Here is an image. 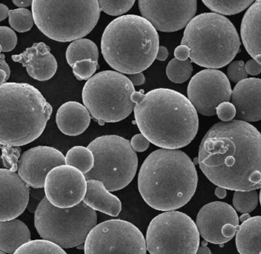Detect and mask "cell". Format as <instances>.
Listing matches in <instances>:
<instances>
[{
	"label": "cell",
	"mask_w": 261,
	"mask_h": 254,
	"mask_svg": "<svg viewBox=\"0 0 261 254\" xmlns=\"http://www.w3.org/2000/svg\"><path fill=\"white\" fill-rule=\"evenodd\" d=\"M17 35L14 31L7 26H0V44L1 52L13 50L17 44Z\"/></svg>",
	"instance_id": "d590c367"
},
{
	"label": "cell",
	"mask_w": 261,
	"mask_h": 254,
	"mask_svg": "<svg viewBox=\"0 0 261 254\" xmlns=\"http://www.w3.org/2000/svg\"><path fill=\"white\" fill-rule=\"evenodd\" d=\"M98 67V63L92 60L77 61L73 67V73L79 81L91 79Z\"/></svg>",
	"instance_id": "e575fe53"
},
{
	"label": "cell",
	"mask_w": 261,
	"mask_h": 254,
	"mask_svg": "<svg viewBox=\"0 0 261 254\" xmlns=\"http://www.w3.org/2000/svg\"><path fill=\"white\" fill-rule=\"evenodd\" d=\"M146 242L150 254H196L200 234L196 223L187 214L167 211L151 220Z\"/></svg>",
	"instance_id": "8fae6325"
},
{
	"label": "cell",
	"mask_w": 261,
	"mask_h": 254,
	"mask_svg": "<svg viewBox=\"0 0 261 254\" xmlns=\"http://www.w3.org/2000/svg\"><path fill=\"white\" fill-rule=\"evenodd\" d=\"M193 71L191 60L180 61L174 58L169 61L166 67V75L172 82L181 84L186 82L192 76Z\"/></svg>",
	"instance_id": "f546056e"
},
{
	"label": "cell",
	"mask_w": 261,
	"mask_h": 254,
	"mask_svg": "<svg viewBox=\"0 0 261 254\" xmlns=\"http://www.w3.org/2000/svg\"><path fill=\"white\" fill-rule=\"evenodd\" d=\"M227 78L233 83H239L247 79V73L245 64L243 61H235L229 64L227 70Z\"/></svg>",
	"instance_id": "8d00e7d4"
},
{
	"label": "cell",
	"mask_w": 261,
	"mask_h": 254,
	"mask_svg": "<svg viewBox=\"0 0 261 254\" xmlns=\"http://www.w3.org/2000/svg\"><path fill=\"white\" fill-rule=\"evenodd\" d=\"M83 201L94 211L112 217L121 212L122 203L117 196L111 194L105 184L99 180H88L87 193Z\"/></svg>",
	"instance_id": "603a6c76"
},
{
	"label": "cell",
	"mask_w": 261,
	"mask_h": 254,
	"mask_svg": "<svg viewBox=\"0 0 261 254\" xmlns=\"http://www.w3.org/2000/svg\"><path fill=\"white\" fill-rule=\"evenodd\" d=\"M98 58L97 44L87 38H81L73 41L67 48V62L72 67L77 61L90 59L97 62Z\"/></svg>",
	"instance_id": "484cf974"
},
{
	"label": "cell",
	"mask_w": 261,
	"mask_h": 254,
	"mask_svg": "<svg viewBox=\"0 0 261 254\" xmlns=\"http://www.w3.org/2000/svg\"><path fill=\"white\" fill-rule=\"evenodd\" d=\"M141 15L156 30L173 32L186 27L197 12V1L140 0Z\"/></svg>",
	"instance_id": "9a60e30c"
},
{
	"label": "cell",
	"mask_w": 261,
	"mask_h": 254,
	"mask_svg": "<svg viewBox=\"0 0 261 254\" xmlns=\"http://www.w3.org/2000/svg\"><path fill=\"white\" fill-rule=\"evenodd\" d=\"M9 21L10 26L19 32L31 30L35 23L33 12L27 9H16L10 11Z\"/></svg>",
	"instance_id": "1f68e13d"
},
{
	"label": "cell",
	"mask_w": 261,
	"mask_h": 254,
	"mask_svg": "<svg viewBox=\"0 0 261 254\" xmlns=\"http://www.w3.org/2000/svg\"><path fill=\"white\" fill-rule=\"evenodd\" d=\"M254 3L253 0H233V1H225V0H204L203 3L212 12H217L221 15H230L240 13L243 11L250 7Z\"/></svg>",
	"instance_id": "83f0119b"
},
{
	"label": "cell",
	"mask_w": 261,
	"mask_h": 254,
	"mask_svg": "<svg viewBox=\"0 0 261 254\" xmlns=\"http://www.w3.org/2000/svg\"><path fill=\"white\" fill-rule=\"evenodd\" d=\"M13 3L18 7H22L25 9V7L33 6V1L32 0H13Z\"/></svg>",
	"instance_id": "bcb514c9"
},
{
	"label": "cell",
	"mask_w": 261,
	"mask_h": 254,
	"mask_svg": "<svg viewBox=\"0 0 261 254\" xmlns=\"http://www.w3.org/2000/svg\"><path fill=\"white\" fill-rule=\"evenodd\" d=\"M175 58L180 61H186L190 57V49L186 45H179L174 52Z\"/></svg>",
	"instance_id": "60d3db41"
},
{
	"label": "cell",
	"mask_w": 261,
	"mask_h": 254,
	"mask_svg": "<svg viewBox=\"0 0 261 254\" xmlns=\"http://www.w3.org/2000/svg\"><path fill=\"white\" fill-rule=\"evenodd\" d=\"M0 254H7V252H4V251H1L0 252Z\"/></svg>",
	"instance_id": "816d5d0a"
},
{
	"label": "cell",
	"mask_w": 261,
	"mask_h": 254,
	"mask_svg": "<svg viewBox=\"0 0 261 254\" xmlns=\"http://www.w3.org/2000/svg\"><path fill=\"white\" fill-rule=\"evenodd\" d=\"M13 254H68L63 248L48 240H30Z\"/></svg>",
	"instance_id": "f1b7e54d"
},
{
	"label": "cell",
	"mask_w": 261,
	"mask_h": 254,
	"mask_svg": "<svg viewBox=\"0 0 261 254\" xmlns=\"http://www.w3.org/2000/svg\"><path fill=\"white\" fill-rule=\"evenodd\" d=\"M88 180L80 170L65 165L53 168L45 183V197L54 206L69 208L83 201Z\"/></svg>",
	"instance_id": "5bb4252c"
},
{
	"label": "cell",
	"mask_w": 261,
	"mask_h": 254,
	"mask_svg": "<svg viewBox=\"0 0 261 254\" xmlns=\"http://www.w3.org/2000/svg\"><path fill=\"white\" fill-rule=\"evenodd\" d=\"M134 116L139 130L153 145L178 149L189 145L198 133V112L181 93L167 88L135 91Z\"/></svg>",
	"instance_id": "7a4b0ae2"
},
{
	"label": "cell",
	"mask_w": 261,
	"mask_h": 254,
	"mask_svg": "<svg viewBox=\"0 0 261 254\" xmlns=\"http://www.w3.org/2000/svg\"><path fill=\"white\" fill-rule=\"evenodd\" d=\"M160 38L146 18L126 15L113 20L101 38L102 55L112 68L121 73H141L156 59Z\"/></svg>",
	"instance_id": "277c9868"
},
{
	"label": "cell",
	"mask_w": 261,
	"mask_h": 254,
	"mask_svg": "<svg viewBox=\"0 0 261 254\" xmlns=\"http://www.w3.org/2000/svg\"><path fill=\"white\" fill-rule=\"evenodd\" d=\"M129 81L132 82L134 86H140L144 84L146 79H145L144 74L143 73H137L135 74H130L128 76Z\"/></svg>",
	"instance_id": "b9f144b4"
},
{
	"label": "cell",
	"mask_w": 261,
	"mask_h": 254,
	"mask_svg": "<svg viewBox=\"0 0 261 254\" xmlns=\"http://www.w3.org/2000/svg\"><path fill=\"white\" fill-rule=\"evenodd\" d=\"M0 70H4V71L7 73V79L10 78V68L9 67L8 64H7V61L5 60V55L4 54L1 55V57H0Z\"/></svg>",
	"instance_id": "7bdbcfd3"
},
{
	"label": "cell",
	"mask_w": 261,
	"mask_h": 254,
	"mask_svg": "<svg viewBox=\"0 0 261 254\" xmlns=\"http://www.w3.org/2000/svg\"><path fill=\"white\" fill-rule=\"evenodd\" d=\"M246 70L247 73L252 76H256L261 73V64L255 60H250L245 64Z\"/></svg>",
	"instance_id": "ab89813d"
},
{
	"label": "cell",
	"mask_w": 261,
	"mask_h": 254,
	"mask_svg": "<svg viewBox=\"0 0 261 254\" xmlns=\"http://www.w3.org/2000/svg\"><path fill=\"white\" fill-rule=\"evenodd\" d=\"M91 113L85 106L69 101L61 106L56 114V123L64 134L76 136L82 134L89 126Z\"/></svg>",
	"instance_id": "7402d4cb"
},
{
	"label": "cell",
	"mask_w": 261,
	"mask_h": 254,
	"mask_svg": "<svg viewBox=\"0 0 261 254\" xmlns=\"http://www.w3.org/2000/svg\"><path fill=\"white\" fill-rule=\"evenodd\" d=\"M169 56V52L168 49L164 46H160L159 48L158 54H157L156 59L159 61H166Z\"/></svg>",
	"instance_id": "ee69618b"
},
{
	"label": "cell",
	"mask_w": 261,
	"mask_h": 254,
	"mask_svg": "<svg viewBox=\"0 0 261 254\" xmlns=\"http://www.w3.org/2000/svg\"><path fill=\"white\" fill-rule=\"evenodd\" d=\"M261 254V253H260Z\"/></svg>",
	"instance_id": "f5cc1de1"
},
{
	"label": "cell",
	"mask_w": 261,
	"mask_h": 254,
	"mask_svg": "<svg viewBox=\"0 0 261 254\" xmlns=\"http://www.w3.org/2000/svg\"><path fill=\"white\" fill-rule=\"evenodd\" d=\"M241 36L246 50L261 64V0L254 2L244 14Z\"/></svg>",
	"instance_id": "44dd1931"
},
{
	"label": "cell",
	"mask_w": 261,
	"mask_h": 254,
	"mask_svg": "<svg viewBox=\"0 0 261 254\" xmlns=\"http://www.w3.org/2000/svg\"><path fill=\"white\" fill-rule=\"evenodd\" d=\"M259 201H260V205H261V188H260V191H259Z\"/></svg>",
	"instance_id": "f907efd6"
},
{
	"label": "cell",
	"mask_w": 261,
	"mask_h": 254,
	"mask_svg": "<svg viewBox=\"0 0 261 254\" xmlns=\"http://www.w3.org/2000/svg\"><path fill=\"white\" fill-rule=\"evenodd\" d=\"M181 45L190 49L191 61L208 69L230 64L241 47L231 21L219 14L207 12L194 17L185 29Z\"/></svg>",
	"instance_id": "8992f818"
},
{
	"label": "cell",
	"mask_w": 261,
	"mask_h": 254,
	"mask_svg": "<svg viewBox=\"0 0 261 254\" xmlns=\"http://www.w3.org/2000/svg\"><path fill=\"white\" fill-rule=\"evenodd\" d=\"M10 11L6 5L3 4V3L0 4V21H4L9 16Z\"/></svg>",
	"instance_id": "f6af8a7d"
},
{
	"label": "cell",
	"mask_w": 261,
	"mask_h": 254,
	"mask_svg": "<svg viewBox=\"0 0 261 254\" xmlns=\"http://www.w3.org/2000/svg\"><path fill=\"white\" fill-rule=\"evenodd\" d=\"M239 221L234 208L221 201L204 205L196 217L200 235L205 241L214 244L230 241L239 230Z\"/></svg>",
	"instance_id": "2e32d148"
},
{
	"label": "cell",
	"mask_w": 261,
	"mask_h": 254,
	"mask_svg": "<svg viewBox=\"0 0 261 254\" xmlns=\"http://www.w3.org/2000/svg\"><path fill=\"white\" fill-rule=\"evenodd\" d=\"M201 171L218 187L230 191L261 188V133L251 124L217 122L206 133L198 149Z\"/></svg>",
	"instance_id": "6da1fadb"
},
{
	"label": "cell",
	"mask_w": 261,
	"mask_h": 254,
	"mask_svg": "<svg viewBox=\"0 0 261 254\" xmlns=\"http://www.w3.org/2000/svg\"><path fill=\"white\" fill-rule=\"evenodd\" d=\"M130 143L134 151L141 153L149 148L150 142L143 134H137L132 138Z\"/></svg>",
	"instance_id": "f35d334b"
},
{
	"label": "cell",
	"mask_w": 261,
	"mask_h": 254,
	"mask_svg": "<svg viewBox=\"0 0 261 254\" xmlns=\"http://www.w3.org/2000/svg\"><path fill=\"white\" fill-rule=\"evenodd\" d=\"M53 107L41 92L25 83L0 86V143L21 146L45 130Z\"/></svg>",
	"instance_id": "5b68a950"
},
{
	"label": "cell",
	"mask_w": 261,
	"mask_h": 254,
	"mask_svg": "<svg viewBox=\"0 0 261 254\" xmlns=\"http://www.w3.org/2000/svg\"><path fill=\"white\" fill-rule=\"evenodd\" d=\"M66 165V158L53 147H34L25 151L18 165V174L33 188L45 187L48 173L58 166Z\"/></svg>",
	"instance_id": "e0dca14e"
},
{
	"label": "cell",
	"mask_w": 261,
	"mask_h": 254,
	"mask_svg": "<svg viewBox=\"0 0 261 254\" xmlns=\"http://www.w3.org/2000/svg\"><path fill=\"white\" fill-rule=\"evenodd\" d=\"M207 241H203L201 246H199L196 254H212L210 249L207 246Z\"/></svg>",
	"instance_id": "7dc6e473"
},
{
	"label": "cell",
	"mask_w": 261,
	"mask_h": 254,
	"mask_svg": "<svg viewBox=\"0 0 261 254\" xmlns=\"http://www.w3.org/2000/svg\"><path fill=\"white\" fill-rule=\"evenodd\" d=\"M134 85L120 72L105 70L87 81L82 91L85 107L100 123L126 119L135 108Z\"/></svg>",
	"instance_id": "9c48e42d"
},
{
	"label": "cell",
	"mask_w": 261,
	"mask_h": 254,
	"mask_svg": "<svg viewBox=\"0 0 261 254\" xmlns=\"http://www.w3.org/2000/svg\"><path fill=\"white\" fill-rule=\"evenodd\" d=\"M235 242L240 254H260L261 216L243 222L237 232Z\"/></svg>",
	"instance_id": "d4e9b609"
},
{
	"label": "cell",
	"mask_w": 261,
	"mask_h": 254,
	"mask_svg": "<svg viewBox=\"0 0 261 254\" xmlns=\"http://www.w3.org/2000/svg\"><path fill=\"white\" fill-rule=\"evenodd\" d=\"M215 195H216L218 198H224V197L227 196V189L221 188V187H218V188L215 189Z\"/></svg>",
	"instance_id": "c3c4849f"
},
{
	"label": "cell",
	"mask_w": 261,
	"mask_h": 254,
	"mask_svg": "<svg viewBox=\"0 0 261 254\" xmlns=\"http://www.w3.org/2000/svg\"><path fill=\"white\" fill-rule=\"evenodd\" d=\"M236 108L230 102L222 103L217 108V115L223 122L231 121L236 116Z\"/></svg>",
	"instance_id": "74e56055"
},
{
	"label": "cell",
	"mask_w": 261,
	"mask_h": 254,
	"mask_svg": "<svg viewBox=\"0 0 261 254\" xmlns=\"http://www.w3.org/2000/svg\"><path fill=\"white\" fill-rule=\"evenodd\" d=\"M66 165L74 167L86 174L91 171L94 166V156L90 148L85 146L73 147L67 153Z\"/></svg>",
	"instance_id": "4316f807"
},
{
	"label": "cell",
	"mask_w": 261,
	"mask_h": 254,
	"mask_svg": "<svg viewBox=\"0 0 261 254\" xmlns=\"http://www.w3.org/2000/svg\"><path fill=\"white\" fill-rule=\"evenodd\" d=\"M2 149L3 165L7 169L16 172L18 171L21 148L19 146L13 145H1Z\"/></svg>",
	"instance_id": "836d02e7"
},
{
	"label": "cell",
	"mask_w": 261,
	"mask_h": 254,
	"mask_svg": "<svg viewBox=\"0 0 261 254\" xmlns=\"http://www.w3.org/2000/svg\"><path fill=\"white\" fill-rule=\"evenodd\" d=\"M31 240V233L27 225L13 219L0 222V249L13 254L19 247Z\"/></svg>",
	"instance_id": "cb8c5ba5"
},
{
	"label": "cell",
	"mask_w": 261,
	"mask_h": 254,
	"mask_svg": "<svg viewBox=\"0 0 261 254\" xmlns=\"http://www.w3.org/2000/svg\"><path fill=\"white\" fill-rule=\"evenodd\" d=\"M143 233L130 222L109 220L96 225L85 243V254H146Z\"/></svg>",
	"instance_id": "7c38bea8"
},
{
	"label": "cell",
	"mask_w": 261,
	"mask_h": 254,
	"mask_svg": "<svg viewBox=\"0 0 261 254\" xmlns=\"http://www.w3.org/2000/svg\"><path fill=\"white\" fill-rule=\"evenodd\" d=\"M134 0H100V9L113 16H118L127 12L134 6Z\"/></svg>",
	"instance_id": "d6a6232c"
},
{
	"label": "cell",
	"mask_w": 261,
	"mask_h": 254,
	"mask_svg": "<svg viewBox=\"0 0 261 254\" xmlns=\"http://www.w3.org/2000/svg\"><path fill=\"white\" fill-rule=\"evenodd\" d=\"M12 59L22 64L29 75L37 81H48L57 71V61L44 42L35 43L20 55H13Z\"/></svg>",
	"instance_id": "ffe728a7"
},
{
	"label": "cell",
	"mask_w": 261,
	"mask_h": 254,
	"mask_svg": "<svg viewBox=\"0 0 261 254\" xmlns=\"http://www.w3.org/2000/svg\"><path fill=\"white\" fill-rule=\"evenodd\" d=\"M94 156V166L87 180H99L110 191L126 188L134 179L138 158L127 139L107 135L97 137L88 145Z\"/></svg>",
	"instance_id": "30bf717a"
},
{
	"label": "cell",
	"mask_w": 261,
	"mask_h": 254,
	"mask_svg": "<svg viewBox=\"0 0 261 254\" xmlns=\"http://www.w3.org/2000/svg\"><path fill=\"white\" fill-rule=\"evenodd\" d=\"M231 86L227 77L216 69H205L197 73L188 86V99L203 116L217 114V108L231 99Z\"/></svg>",
	"instance_id": "4fadbf2b"
},
{
	"label": "cell",
	"mask_w": 261,
	"mask_h": 254,
	"mask_svg": "<svg viewBox=\"0 0 261 254\" xmlns=\"http://www.w3.org/2000/svg\"><path fill=\"white\" fill-rule=\"evenodd\" d=\"M249 218H250V214H249L248 213H246V214H243L241 216V217H240V220H241L243 223V222L248 220Z\"/></svg>",
	"instance_id": "681fc988"
},
{
	"label": "cell",
	"mask_w": 261,
	"mask_h": 254,
	"mask_svg": "<svg viewBox=\"0 0 261 254\" xmlns=\"http://www.w3.org/2000/svg\"><path fill=\"white\" fill-rule=\"evenodd\" d=\"M198 173L195 164L181 150L160 148L143 162L138 188L153 209L172 211L189 203L196 191Z\"/></svg>",
	"instance_id": "3957f363"
},
{
	"label": "cell",
	"mask_w": 261,
	"mask_h": 254,
	"mask_svg": "<svg viewBox=\"0 0 261 254\" xmlns=\"http://www.w3.org/2000/svg\"><path fill=\"white\" fill-rule=\"evenodd\" d=\"M259 200L256 190L253 191H237L233 194V205L238 212L246 214L252 212L256 209Z\"/></svg>",
	"instance_id": "4dcf8cb0"
},
{
	"label": "cell",
	"mask_w": 261,
	"mask_h": 254,
	"mask_svg": "<svg viewBox=\"0 0 261 254\" xmlns=\"http://www.w3.org/2000/svg\"><path fill=\"white\" fill-rule=\"evenodd\" d=\"M97 221L96 211L84 201L73 208H60L44 197L35 211V226L40 237L63 249L85 244Z\"/></svg>",
	"instance_id": "ba28073f"
},
{
	"label": "cell",
	"mask_w": 261,
	"mask_h": 254,
	"mask_svg": "<svg viewBox=\"0 0 261 254\" xmlns=\"http://www.w3.org/2000/svg\"><path fill=\"white\" fill-rule=\"evenodd\" d=\"M0 221L16 219L25 211L30 201V186L19 174L0 169Z\"/></svg>",
	"instance_id": "ac0fdd59"
},
{
	"label": "cell",
	"mask_w": 261,
	"mask_h": 254,
	"mask_svg": "<svg viewBox=\"0 0 261 254\" xmlns=\"http://www.w3.org/2000/svg\"><path fill=\"white\" fill-rule=\"evenodd\" d=\"M235 118L244 122L261 120V79L247 78L236 84L231 95Z\"/></svg>",
	"instance_id": "d6986e66"
},
{
	"label": "cell",
	"mask_w": 261,
	"mask_h": 254,
	"mask_svg": "<svg viewBox=\"0 0 261 254\" xmlns=\"http://www.w3.org/2000/svg\"><path fill=\"white\" fill-rule=\"evenodd\" d=\"M100 12L97 0H34L32 6L39 30L60 42L88 35L98 22Z\"/></svg>",
	"instance_id": "52a82bcc"
}]
</instances>
